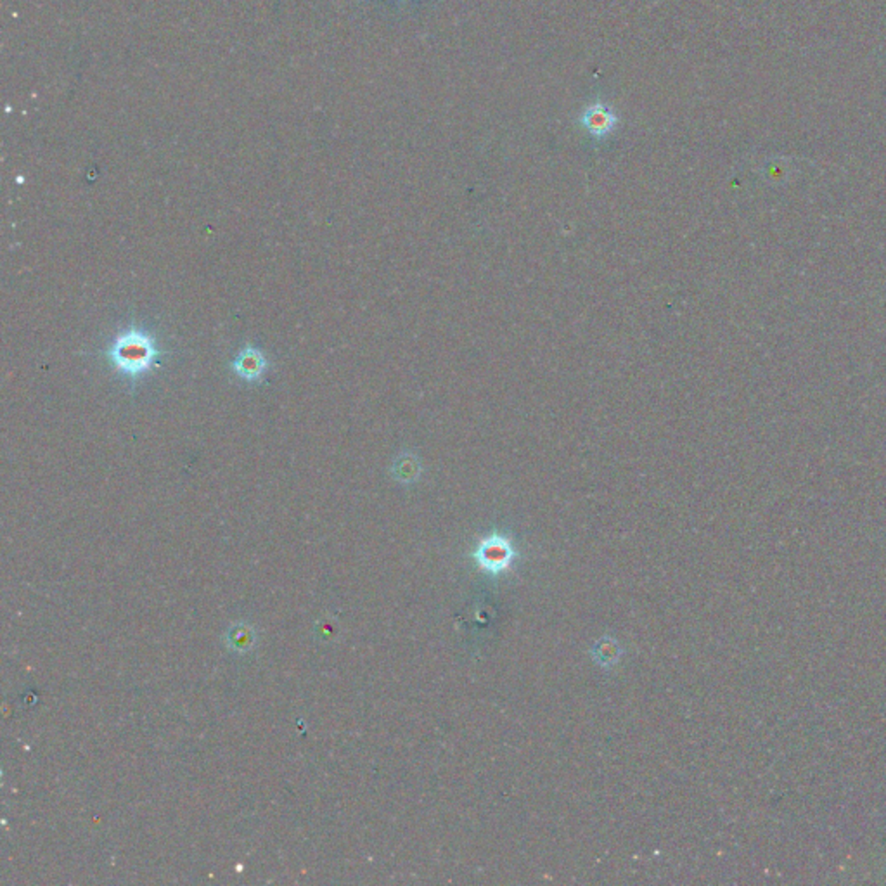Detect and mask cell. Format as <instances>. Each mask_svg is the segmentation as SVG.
<instances>
[{
	"label": "cell",
	"mask_w": 886,
	"mask_h": 886,
	"mask_svg": "<svg viewBox=\"0 0 886 886\" xmlns=\"http://www.w3.org/2000/svg\"><path fill=\"white\" fill-rule=\"evenodd\" d=\"M257 634L255 629L247 623H234L226 632V644L234 653H248L255 646Z\"/></svg>",
	"instance_id": "cell-5"
},
{
	"label": "cell",
	"mask_w": 886,
	"mask_h": 886,
	"mask_svg": "<svg viewBox=\"0 0 886 886\" xmlns=\"http://www.w3.org/2000/svg\"><path fill=\"white\" fill-rule=\"evenodd\" d=\"M582 125L592 136L604 137L615 128L617 118L604 105H594L585 111Z\"/></svg>",
	"instance_id": "cell-4"
},
{
	"label": "cell",
	"mask_w": 886,
	"mask_h": 886,
	"mask_svg": "<svg viewBox=\"0 0 886 886\" xmlns=\"http://www.w3.org/2000/svg\"><path fill=\"white\" fill-rule=\"evenodd\" d=\"M621 651L619 648V644L611 639L604 638L601 640H598V644L592 648V656L598 663H601L603 667H609L613 665L615 661H619L620 658Z\"/></svg>",
	"instance_id": "cell-7"
},
{
	"label": "cell",
	"mask_w": 886,
	"mask_h": 886,
	"mask_svg": "<svg viewBox=\"0 0 886 886\" xmlns=\"http://www.w3.org/2000/svg\"><path fill=\"white\" fill-rule=\"evenodd\" d=\"M391 473H393L395 479L400 483H412L421 475V462L414 454L406 452V454L398 456V459L393 462Z\"/></svg>",
	"instance_id": "cell-6"
},
{
	"label": "cell",
	"mask_w": 886,
	"mask_h": 886,
	"mask_svg": "<svg viewBox=\"0 0 886 886\" xmlns=\"http://www.w3.org/2000/svg\"><path fill=\"white\" fill-rule=\"evenodd\" d=\"M107 364L126 378L132 388L144 376L160 367L161 348L153 331L137 322L124 327L105 348Z\"/></svg>",
	"instance_id": "cell-1"
},
{
	"label": "cell",
	"mask_w": 886,
	"mask_h": 886,
	"mask_svg": "<svg viewBox=\"0 0 886 886\" xmlns=\"http://www.w3.org/2000/svg\"><path fill=\"white\" fill-rule=\"evenodd\" d=\"M513 542L500 533H490L479 540L478 548L475 550V559L479 567L488 573L497 575L506 571L514 561Z\"/></svg>",
	"instance_id": "cell-2"
},
{
	"label": "cell",
	"mask_w": 886,
	"mask_h": 886,
	"mask_svg": "<svg viewBox=\"0 0 886 886\" xmlns=\"http://www.w3.org/2000/svg\"><path fill=\"white\" fill-rule=\"evenodd\" d=\"M268 369L267 355L255 345H247L231 362V371L247 383H260Z\"/></svg>",
	"instance_id": "cell-3"
}]
</instances>
